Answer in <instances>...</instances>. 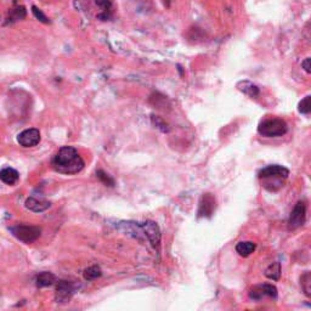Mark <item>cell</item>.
Masks as SVG:
<instances>
[{"label":"cell","instance_id":"6da1fadb","mask_svg":"<svg viewBox=\"0 0 311 311\" xmlns=\"http://www.w3.org/2000/svg\"><path fill=\"white\" fill-rule=\"evenodd\" d=\"M53 168L60 174L73 175L78 174L84 169V161L72 146H63L55 154L53 160Z\"/></svg>","mask_w":311,"mask_h":311},{"label":"cell","instance_id":"7a4b0ae2","mask_svg":"<svg viewBox=\"0 0 311 311\" xmlns=\"http://www.w3.org/2000/svg\"><path fill=\"white\" fill-rule=\"evenodd\" d=\"M288 175H289V171L286 167L273 164V166H267L261 169L258 177L263 183L264 189L270 192H276L283 186V181L287 179Z\"/></svg>","mask_w":311,"mask_h":311},{"label":"cell","instance_id":"3957f363","mask_svg":"<svg viewBox=\"0 0 311 311\" xmlns=\"http://www.w3.org/2000/svg\"><path fill=\"white\" fill-rule=\"evenodd\" d=\"M288 125L281 118H270L259 123L258 132L263 137H280L286 135Z\"/></svg>","mask_w":311,"mask_h":311},{"label":"cell","instance_id":"277c9868","mask_svg":"<svg viewBox=\"0 0 311 311\" xmlns=\"http://www.w3.org/2000/svg\"><path fill=\"white\" fill-rule=\"evenodd\" d=\"M10 230L17 240L22 241L26 244L33 243L42 235V229L33 225H16L11 227Z\"/></svg>","mask_w":311,"mask_h":311},{"label":"cell","instance_id":"5b68a950","mask_svg":"<svg viewBox=\"0 0 311 311\" xmlns=\"http://www.w3.org/2000/svg\"><path fill=\"white\" fill-rule=\"evenodd\" d=\"M306 220V204L304 201L296 202L288 219V230H296L301 227Z\"/></svg>","mask_w":311,"mask_h":311},{"label":"cell","instance_id":"8992f818","mask_svg":"<svg viewBox=\"0 0 311 311\" xmlns=\"http://www.w3.org/2000/svg\"><path fill=\"white\" fill-rule=\"evenodd\" d=\"M139 224H140L141 230H142L143 236L146 237V240L152 244L153 248H158L161 244V237H162L158 224L152 220H146V221H143V223H139Z\"/></svg>","mask_w":311,"mask_h":311},{"label":"cell","instance_id":"52a82bcc","mask_svg":"<svg viewBox=\"0 0 311 311\" xmlns=\"http://www.w3.org/2000/svg\"><path fill=\"white\" fill-rule=\"evenodd\" d=\"M215 208H217V201H215L214 196L209 194V192L203 194L200 200V203H198V218H212V215L215 212Z\"/></svg>","mask_w":311,"mask_h":311},{"label":"cell","instance_id":"ba28073f","mask_svg":"<svg viewBox=\"0 0 311 311\" xmlns=\"http://www.w3.org/2000/svg\"><path fill=\"white\" fill-rule=\"evenodd\" d=\"M74 294V286L71 282L61 280L57 282L56 293H55V300L56 303L66 304L70 303L72 295Z\"/></svg>","mask_w":311,"mask_h":311},{"label":"cell","instance_id":"9c48e42d","mask_svg":"<svg viewBox=\"0 0 311 311\" xmlns=\"http://www.w3.org/2000/svg\"><path fill=\"white\" fill-rule=\"evenodd\" d=\"M17 142L22 147H34L40 142V131L37 128H30L17 135Z\"/></svg>","mask_w":311,"mask_h":311},{"label":"cell","instance_id":"30bf717a","mask_svg":"<svg viewBox=\"0 0 311 311\" xmlns=\"http://www.w3.org/2000/svg\"><path fill=\"white\" fill-rule=\"evenodd\" d=\"M265 296H270V298H277V288L273 284L264 283L254 286L249 290V298L253 300H261Z\"/></svg>","mask_w":311,"mask_h":311},{"label":"cell","instance_id":"8fae6325","mask_svg":"<svg viewBox=\"0 0 311 311\" xmlns=\"http://www.w3.org/2000/svg\"><path fill=\"white\" fill-rule=\"evenodd\" d=\"M26 208L32 210L34 213H42L48 210L51 207V203L49 201L44 200V198H36V197H30L26 200L25 203Z\"/></svg>","mask_w":311,"mask_h":311},{"label":"cell","instance_id":"7c38bea8","mask_svg":"<svg viewBox=\"0 0 311 311\" xmlns=\"http://www.w3.org/2000/svg\"><path fill=\"white\" fill-rule=\"evenodd\" d=\"M237 89L241 93L246 94L247 96L252 97V99H257L260 95V90H259L258 86L254 83L249 82V80H241V82H238Z\"/></svg>","mask_w":311,"mask_h":311},{"label":"cell","instance_id":"4fadbf2b","mask_svg":"<svg viewBox=\"0 0 311 311\" xmlns=\"http://www.w3.org/2000/svg\"><path fill=\"white\" fill-rule=\"evenodd\" d=\"M19 179L20 174L16 169L8 167V168H4L0 171V180L4 184H7V185H15Z\"/></svg>","mask_w":311,"mask_h":311},{"label":"cell","instance_id":"5bb4252c","mask_svg":"<svg viewBox=\"0 0 311 311\" xmlns=\"http://www.w3.org/2000/svg\"><path fill=\"white\" fill-rule=\"evenodd\" d=\"M55 282H56V276H55L53 272L44 271L37 276L36 284L38 288H45V287L53 286Z\"/></svg>","mask_w":311,"mask_h":311},{"label":"cell","instance_id":"9a60e30c","mask_svg":"<svg viewBox=\"0 0 311 311\" xmlns=\"http://www.w3.org/2000/svg\"><path fill=\"white\" fill-rule=\"evenodd\" d=\"M255 248H257V246H255L254 242L252 241H242L236 244V252L243 258L249 257V255L254 252Z\"/></svg>","mask_w":311,"mask_h":311},{"label":"cell","instance_id":"2e32d148","mask_svg":"<svg viewBox=\"0 0 311 311\" xmlns=\"http://www.w3.org/2000/svg\"><path fill=\"white\" fill-rule=\"evenodd\" d=\"M265 276L272 281L280 280V277H281V264L278 263V261H275V263L270 264L269 266L266 267V270H265Z\"/></svg>","mask_w":311,"mask_h":311},{"label":"cell","instance_id":"e0dca14e","mask_svg":"<svg viewBox=\"0 0 311 311\" xmlns=\"http://www.w3.org/2000/svg\"><path fill=\"white\" fill-rule=\"evenodd\" d=\"M26 15V9L22 7V5H19V7L11 9L10 13H9V22L10 24H14V22H17V21H21V20H24Z\"/></svg>","mask_w":311,"mask_h":311},{"label":"cell","instance_id":"ac0fdd59","mask_svg":"<svg viewBox=\"0 0 311 311\" xmlns=\"http://www.w3.org/2000/svg\"><path fill=\"white\" fill-rule=\"evenodd\" d=\"M101 275H102V271H101V269H100L99 265H93V266L86 267V269L84 270V272H83L84 280L86 281H94V280H96V278L101 277Z\"/></svg>","mask_w":311,"mask_h":311},{"label":"cell","instance_id":"d6986e66","mask_svg":"<svg viewBox=\"0 0 311 311\" xmlns=\"http://www.w3.org/2000/svg\"><path fill=\"white\" fill-rule=\"evenodd\" d=\"M300 284L301 289H303L304 294L310 298L311 296V273L310 271H305L300 277Z\"/></svg>","mask_w":311,"mask_h":311},{"label":"cell","instance_id":"ffe728a7","mask_svg":"<svg viewBox=\"0 0 311 311\" xmlns=\"http://www.w3.org/2000/svg\"><path fill=\"white\" fill-rule=\"evenodd\" d=\"M298 111L303 114H309L311 112V96H305L298 105Z\"/></svg>","mask_w":311,"mask_h":311},{"label":"cell","instance_id":"44dd1931","mask_svg":"<svg viewBox=\"0 0 311 311\" xmlns=\"http://www.w3.org/2000/svg\"><path fill=\"white\" fill-rule=\"evenodd\" d=\"M32 13H33V16L36 17L38 21L42 22V24H44V25L50 24V20H49V17L45 15V14L43 13V11L40 10L39 8H37L36 5H33V7H32Z\"/></svg>","mask_w":311,"mask_h":311},{"label":"cell","instance_id":"7402d4cb","mask_svg":"<svg viewBox=\"0 0 311 311\" xmlns=\"http://www.w3.org/2000/svg\"><path fill=\"white\" fill-rule=\"evenodd\" d=\"M96 5H99L100 8L103 10V14H101V15H99V19H103V20H107L108 19V15L107 13H109L111 11V3L108 2V0H96Z\"/></svg>","mask_w":311,"mask_h":311},{"label":"cell","instance_id":"603a6c76","mask_svg":"<svg viewBox=\"0 0 311 311\" xmlns=\"http://www.w3.org/2000/svg\"><path fill=\"white\" fill-rule=\"evenodd\" d=\"M151 119H152V123H153V125H156V128L160 129L161 131H163V132H169V130H171V129H169L168 124H167V123L164 122V120H163L161 117H158V116H152Z\"/></svg>","mask_w":311,"mask_h":311},{"label":"cell","instance_id":"cb8c5ba5","mask_svg":"<svg viewBox=\"0 0 311 311\" xmlns=\"http://www.w3.org/2000/svg\"><path fill=\"white\" fill-rule=\"evenodd\" d=\"M96 175H97V178L100 179V181H101V183L103 184V185L109 186V187L114 186V180L112 179L111 177H109L107 173H105L103 171H97Z\"/></svg>","mask_w":311,"mask_h":311},{"label":"cell","instance_id":"d4e9b609","mask_svg":"<svg viewBox=\"0 0 311 311\" xmlns=\"http://www.w3.org/2000/svg\"><path fill=\"white\" fill-rule=\"evenodd\" d=\"M301 67H303V70L306 72L307 74L311 73V66H310V57H307V59H305L303 62H301Z\"/></svg>","mask_w":311,"mask_h":311}]
</instances>
